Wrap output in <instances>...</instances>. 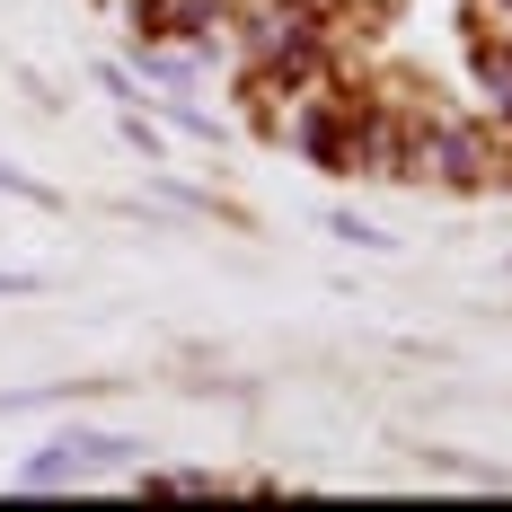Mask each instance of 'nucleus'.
Segmentation results:
<instances>
[{
	"mask_svg": "<svg viewBox=\"0 0 512 512\" xmlns=\"http://www.w3.org/2000/svg\"><path fill=\"white\" fill-rule=\"evenodd\" d=\"M468 71H477V89H486V115L512 124V45L504 36H468Z\"/></svg>",
	"mask_w": 512,
	"mask_h": 512,
	"instance_id": "nucleus-3",
	"label": "nucleus"
},
{
	"mask_svg": "<svg viewBox=\"0 0 512 512\" xmlns=\"http://www.w3.org/2000/svg\"><path fill=\"white\" fill-rule=\"evenodd\" d=\"M115 133H124V151L142 159V168H168V124H159L151 106H115Z\"/></svg>",
	"mask_w": 512,
	"mask_h": 512,
	"instance_id": "nucleus-4",
	"label": "nucleus"
},
{
	"mask_svg": "<svg viewBox=\"0 0 512 512\" xmlns=\"http://www.w3.org/2000/svg\"><path fill=\"white\" fill-rule=\"evenodd\" d=\"M424 468H442V477H460V486H477V495H504L512 477L486 460H460V451H442V442H424Z\"/></svg>",
	"mask_w": 512,
	"mask_h": 512,
	"instance_id": "nucleus-7",
	"label": "nucleus"
},
{
	"mask_svg": "<svg viewBox=\"0 0 512 512\" xmlns=\"http://www.w3.org/2000/svg\"><path fill=\"white\" fill-rule=\"evenodd\" d=\"M327 239H345V248H362V256H389L398 239L380 230V221H362V212H327Z\"/></svg>",
	"mask_w": 512,
	"mask_h": 512,
	"instance_id": "nucleus-8",
	"label": "nucleus"
},
{
	"mask_svg": "<svg viewBox=\"0 0 512 512\" xmlns=\"http://www.w3.org/2000/svg\"><path fill=\"white\" fill-rule=\"evenodd\" d=\"M45 292H53L45 265H0V301H45Z\"/></svg>",
	"mask_w": 512,
	"mask_h": 512,
	"instance_id": "nucleus-11",
	"label": "nucleus"
},
{
	"mask_svg": "<svg viewBox=\"0 0 512 512\" xmlns=\"http://www.w3.org/2000/svg\"><path fill=\"white\" fill-rule=\"evenodd\" d=\"M398 186H433V195H495L504 186V133L495 115H460V106H424L407 124V177Z\"/></svg>",
	"mask_w": 512,
	"mask_h": 512,
	"instance_id": "nucleus-1",
	"label": "nucleus"
},
{
	"mask_svg": "<svg viewBox=\"0 0 512 512\" xmlns=\"http://www.w3.org/2000/svg\"><path fill=\"white\" fill-rule=\"evenodd\" d=\"M504 274H512V256H504Z\"/></svg>",
	"mask_w": 512,
	"mask_h": 512,
	"instance_id": "nucleus-12",
	"label": "nucleus"
},
{
	"mask_svg": "<svg viewBox=\"0 0 512 512\" xmlns=\"http://www.w3.org/2000/svg\"><path fill=\"white\" fill-rule=\"evenodd\" d=\"M0 195H9V204H36V212H62V195H53L45 177H27L18 159H0Z\"/></svg>",
	"mask_w": 512,
	"mask_h": 512,
	"instance_id": "nucleus-9",
	"label": "nucleus"
},
{
	"mask_svg": "<svg viewBox=\"0 0 512 512\" xmlns=\"http://www.w3.org/2000/svg\"><path fill=\"white\" fill-rule=\"evenodd\" d=\"M142 442L133 433H98V424H62L18 460V495H53V486H89V477H133Z\"/></svg>",
	"mask_w": 512,
	"mask_h": 512,
	"instance_id": "nucleus-2",
	"label": "nucleus"
},
{
	"mask_svg": "<svg viewBox=\"0 0 512 512\" xmlns=\"http://www.w3.org/2000/svg\"><path fill=\"white\" fill-rule=\"evenodd\" d=\"M159 124H168V133H186V142H204V151H221V142H230V124H221L212 106L177 98V89H168V115H159Z\"/></svg>",
	"mask_w": 512,
	"mask_h": 512,
	"instance_id": "nucleus-6",
	"label": "nucleus"
},
{
	"mask_svg": "<svg viewBox=\"0 0 512 512\" xmlns=\"http://www.w3.org/2000/svg\"><path fill=\"white\" fill-rule=\"evenodd\" d=\"M89 80H98L115 106H151V98H142V80H133V62H89Z\"/></svg>",
	"mask_w": 512,
	"mask_h": 512,
	"instance_id": "nucleus-10",
	"label": "nucleus"
},
{
	"mask_svg": "<svg viewBox=\"0 0 512 512\" xmlns=\"http://www.w3.org/2000/svg\"><path fill=\"white\" fill-rule=\"evenodd\" d=\"M133 495H221V477L212 468H133Z\"/></svg>",
	"mask_w": 512,
	"mask_h": 512,
	"instance_id": "nucleus-5",
	"label": "nucleus"
}]
</instances>
